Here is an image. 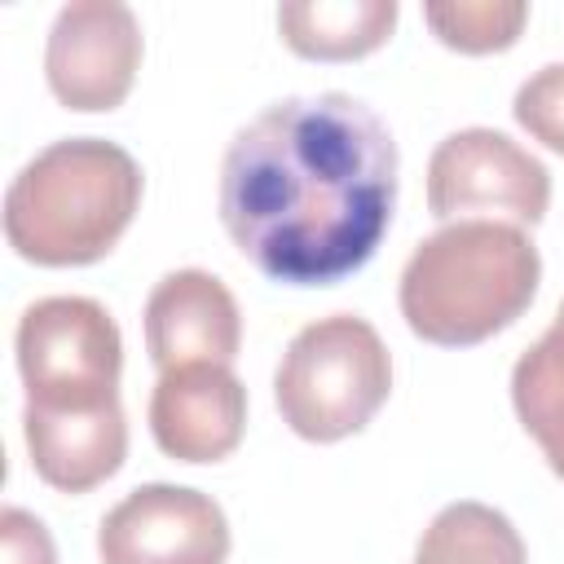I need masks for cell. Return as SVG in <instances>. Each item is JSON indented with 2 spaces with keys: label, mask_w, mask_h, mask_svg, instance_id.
<instances>
[{
  "label": "cell",
  "mask_w": 564,
  "mask_h": 564,
  "mask_svg": "<svg viewBox=\"0 0 564 564\" xmlns=\"http://www.w3.org/2000/svg\"><path fill=\"white\" fill-rule=\"evenodd\" d=\"M397 207V141L352 93L264 106L220 163L229 242L282 286H335L383 242Z\"/></svg>",
  "instance_id": "obj_1"
},
{
  "label": "cell",
  "mask_w": 564,
  "mask_h": 564,
  "mask_svg": "<svg viewBox=\"0 0 564 564\" xmlns=\"http://www.w3.org/2000/svg\"><path fill=\"white\" fill-rule=\"evenodd\" d=\"M542 256L520 225L454 220L427 234L401 269L405 326L441 348H471L507 330L538 295Z\"/></svg>",
  "instance_id": "obj_2"
},
{
  "label": "cell",
  "mask_w": 564,
  "mask_h": 564,
  "mask_svg": "<svg viewBox=\"0 0 564 564\" xmlns=\"http://www.w3.org/2000/svg\"><path fill=\"white\" fill-rule=\"evenodd\" d=\"M141 207L137 159L101 137L44 145L4 189L9 247L44 269L101 260Z\"/></svg>",
  "instance_id": "obj_3"
},
{
  "label": "cell",
  "mask_w": 564,
  "mask_h": 564,
  "mask_svg": "<svg viewBox=\"0 0 564 564\" xmlns=\"http://www.w3.org/2000/svg\"><path fill=\"white\" fill-rule=\"evenodd\" d=\"M392 392V357L379 330L357 313H330L286 344L273 401L282 423L317 445L361 432Z\"/></svg>",
  "instance_id": "obj_4"
},
{
  "label": "cell",
  "mask_w": 564,
  "mask_h": 564,
  "mask_svg": "<svg viewBox=\"0 0 564 564\" xmlns=\"http://www.w3.org/2000/svg\"><path fill=\"white\" fill-rule=\"evenodd\" d=\"M22 419H88L119 410L123 339L115 317L88 295H48L18 317Z\"/></svg>",
  "instance_id": "obj_5"
},
{
  "label": "cell",
  "mask_w": 564,
  "mask_h": 564,
  "mask_svg": "<svg viewBox=\"0 0 564 564\" xmlns=\"http://www.w3.org/2000/svg\"><path fill=\"white\" fill-rule=\"evenodd\" d=\"M551 207V172L498 128H458L427 159V212L436 220L538 225Z\"/></svg>",
  "instance_id": "obj_6"
},
{
  "label": "cell",
  "mask_w": 564,
  "mask_h": 564,
  "mask_svg": "<svg viewBox=\"0 0 564 564\" xmlns=\"http://www.w3.org/2000/svg\"><path fill=\"white\" fill-rule=\"evenodd\" d=\"M141 66V22L119 0H70L44 44V79L66 110H115Z\"/></svg>",
  "instance_id": "obj_7"
},
{
  "label": "cell",
  "mask_w": 564,
  "mask_h": 564,
  "mask_svg": "<svg viewBox=\"0 0 564 564\" xmlns=\"http://www.w3.org/2000/svg\"><path fill=\"white\" fill-rule=\"evenodd\" d=\"M101 564H225L229 520L185 485H137L97 524Z\"/></svg>",
  "instance_id": "obj_8"
},
{
  "label": "cell",
  "mask_w": 564,
  "mask_h": 564,
  "mask_svg": "<svg viewBox=\"0 0 564 564\" xmlns=\"http://www.w3.org/2000/svg\"><path fill=\"white\" fill-rule=\"evenodd\" d=\"M247 432V388L229 366L163 370L150 392V436L176 463H220Z\"/></svg>",
  "instance_id": "obj_9"
},
{
  "label": "cell",
  "mask_w": 564,
  "mask_h": 564,
  "mask_svg": "<svg viewBox=\"0 0 564 564\" xmlns=\"http://www.w3.org/2000/svg\"><path fill=\"white\" fill-rule=\"evenodd\" d=\"M242 344V317L229 286L207 269H172L145 300V348L163 370L176 366H234Z\"/></svg>",
  "instance_id": "obj_10"
},
{
  "label": "cell",
  "mask_w": 564,
  "mask_h": 564,
  "mask_svg": "<svg viewBox=\"0 0 564 564\" xmlns=\"http://www.w3.org/2000/svg\"><path fill=\"white\" fill-rule=\"evenodd\" d=\"M397 13V0H291L278 9V31L300 57L352 62L392 35Z\"/></svg>",
  "instance_id": "obj_11"
},
{
  "label": "cell",
  "mask_w": 564,
  "mask_h": 564,
  "mask_svg": "<svg viewBox=\"0 0 564 564\" xmlns=\"http://www.w3.org/2000/svg\"><path fill=\"white\" fill-rule=\"evenodd\" d=\"M511 405L551 471L564 480V313H555L538 344L520 352L511 370Z\"/></svg>",
  "instance_id": "obj_12"
},
{
  "label": "cell",
  "mask_w": 564,
  "mask_h": 564,
  "mask_svg": "<svg viewBox=\"0 0 564 564\" xmlns=\"http://www.w3.org/2000/svg\"><path fill=\"white\" fill-rule=\"evenodd\" d=\"M414 564H529L516 524L485 502H449L414 546Z\"/></svg>",
  "instance_id": "obj_13"
},
{
  "label": "cell",
  "mask_w": 564,
  "mask_h": 564,
  "mask_svg": "<svg viewBox=\"0 0 564 564\" xmlns=\"http://www.w3.org/2000/svg\"><path fill=\"white\" fill-rule=\"evenodd\" d=\"M423 18L445 48L498 53L520 40V31L529 22V4H520V0H449V4H427Z\"/></svg>",
  "instance_id": "obj_14"
},
{
  "label": "cell",
  "mask_w": 564,
  "mask_h": 564,
  "mask_svg": "<svg viewBox=\"0 0 564 564\" xmlns=\"http://www.w3.org/2000/svg\"><path fill=\"white\" fill-rule=\"evenodd\" d=\"M516 123L542 141L546 150L564 154V62H551L542 70H533L520 88H516Z\"/></svg>",
  "instance_id": "obj_15"
},
{
  "label": "cell",
  "mask_w": 564,
  "mask_h": 564,
  "mask_svg": "<svg viewBox=\"0 0 564 564\" xmlns=\"http://www.w3.org/2000/svg\"><path fill=\"white\" fill-rule=\"evenodd\" d=\"M0 551H4V564H57V546L48 529L22 507L0 511Z\"/></svg>",
  "instance_id": "obj_16"
}]
</instances>
